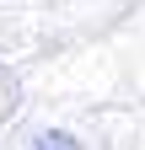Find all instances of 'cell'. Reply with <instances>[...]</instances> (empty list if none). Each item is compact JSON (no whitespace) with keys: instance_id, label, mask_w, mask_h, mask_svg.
Returning <instances> with one entry per match:
<instances>
[{"instance_id":"obj_1","label":"cell","mask_w":145,"mask_h":150,"mask_svg":"<svg viewBox=\"0 0 145 150\" xmlns=\"http://www.w3.org/2000/svg\"><path fill=\"white\" fill-rule=\"evenodd\" d=\"M32 150H81V145H75V139H70V134H65V129H48V134H43L38 145H32Z\"/></svg>"}]
</instances>
